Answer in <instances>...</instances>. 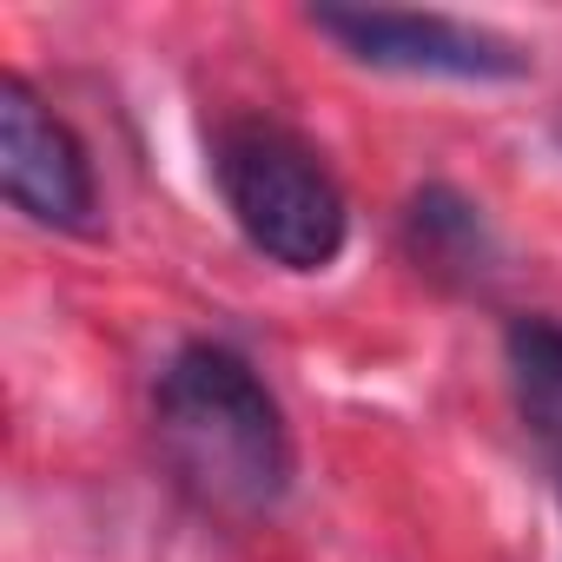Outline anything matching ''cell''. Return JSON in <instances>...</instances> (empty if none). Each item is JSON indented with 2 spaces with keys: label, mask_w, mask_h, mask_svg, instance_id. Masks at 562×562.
Here are the masks:
<instances>
[{
  "label": "cell",
  "mask_w": 562,
  "mask_h": 562,
  "mask_svg": "<svg viewBox=\"0 0 562 562\" xmlns=\"http://www.w3.org/2000/svg\"><path fill=\"white\" fill-rule=\"evenodd\" d=\"M212 172L218 192L238 218V232L285 271H325L345 251V192L338 179L318 166L312 146H299L292 133L238 120L218 133L212 146Z\"/></svg>",
  "instance_id": "2"
},
{
  "label": "cell",
  "mask_w": 562,
  "mask_h": 562,
  "mask_svg": "<svg viewBox=\"0 0 562 562\" xmlns=\"http://www.w3.org/2000/svg\"><path fill=\"white\" fill-rule=\"evenodd\" d=\"M318 34H331L351 60L384 74H424V80H522L529 54L490 27L450 21V14H404V8H318Z\"/></svg>",
  "instance_id": "3"
},
{
  "label": "cell",
  "mask_w": 562,
  "mask_h": 562,
  "mask_svg": "<svg viewBox=\"0 0 562 562\" xmlns=\"http://www.w3.org/2000/svg\"><path fill=\"white\" fill-rule=\"evenodd\" d=\"M0 186L8 199L54 232H87L93 225V166L87 146L67 133V120L21 80H0Z\"/></svg>",
  "instance_id": "4"
},
{
  "label": "cell",
  "mask_w": 562,
  "mask_h": 562,
  "mask_svg": "<svg viewBox=\"0 0 562 562\" xmlns=\"http://www.w3.org/2000/svg\"><path fill=\"white\" fill-rule=\"evenodd\" d=\"M516 411L542 443H562V325L555 318H516L503 338Z\"/></svg>",
  "instance_id": "5"
},
{
  "label": "cell",
  "mask_w": 562,
  "mask_h": 562,
  "mask_svg": "<svg viewBox=\"0 0 562 562\" xmlns=\"http://www.w3.org/2000/svg\"><path fill=\"white\" fill-rule=\"evenodd\" d=\"M411 245H417V258H430V265H476L483 225H476V212H470L457 192L430 186V192H417V205H411Z\"/></svg>",
  "instance_id": "6"
},
{
  "label": "cell",
  "mask_w": 562,
  "mask_h": 562,
  "mask_svg": "<svg viewBox=\"0 0 562 562\" xmlns=\"http://www.w3.org/2000/svg\"><path fill=\"white\" fill-rule=\"evenodd\" d=\"M159 443L225 516H265L292 483V437L258 371L218 345H186L159 371Z\"/></svg>",
  "instance_id": "1"
}]
</instances>
